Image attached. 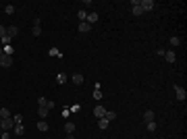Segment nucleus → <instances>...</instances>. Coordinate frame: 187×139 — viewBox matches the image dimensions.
<instances>
[{"mask_svg": "<svg viewBox=\"0 0 187 139\" xmlns=\"http://www.w3.org/2000/svg\"><path fill=\"white\" fill-rule=\"evenodd\" d=\"M0 123H2V116H0Z\"/></svg>", "mask_w": 187, "mask_h": 139, "instance_id": "nucleus-34", "label": "nucleus"}, {"mask_svg": "<svg viewBox=\"0 0 187 139\" xmlns=\"http://www.w3.org/2000/svg\"><path fill=\"white\" fill-rule=\"evenodd\" d=\"M143 121H145V123L154 121V112H152V110H145V112H143Z\"/></svg>", "mask_w": 187, "mask_h": 139, "instance_id": "nucleus-16", "label": "nucleus"}, {"mask_svg": "<svg viewBox=\"0 0 187 139\" xmlns=\"http://www.w3.org/2000/svg\"><path fill=\"white\" fill-rule=\"evenodd\" d=\"M0 108H2V106H0Z\"/></svg>", "mask_w": 187, "mask_h": 139, "instance_id": "nucleus-35", "label": "nucleus"}, {"mask_svg": "<svg viewBox=\"0 0 187 139\" xmlns=\"http://www.w3.org/2000/svg\"><path fill=\"white\" fill-rule=\"evenodd\" d=\"M104 116H106V118H108V121H114V118H117V114H114V112H106V114H104Z\"/></svg>", "mask_w": 187, "mask_h": 139, "instance_id": "nucleus-28", "label": "nucleus"}, {"mask_svg": "<svg viewBox=\"0 0 187 139\" xmlns=\"http://www.w3.org/2000/svg\"><path fill=\"white\" fill-rule=\"evenodd\" d=\"M77 29H79V31H81V33H88V31H92V25H90V23H88V21H81V23H79V27H77Z\"/></svg>", "mask_w": 187, "mask_h": 139, "instance_id": "nucleus-5", "label": "nucleus"}, {"mask_svg": "<svg viewBox=\"0 0 187 139\" xmlns=\"http://www.w3.org/2000/svg\"><path fill=\"white\" fill-rule=\"evenodd\" d=\"M4 35H6V27H4V25H0V40H2Z\"/></svg>", "mask_w": 187, "mask_h": 139, "instance_id": "nucleus-31", "label": "nucleus"}, {"mask_svg": "<svg viewBox=\"0 0 187 139\" xmlns=\"http://www.w3.org/2000/svg\"><path fill=\"white\" fill-rule=\"evenodd\" d=\"M85 21H88L90 25L96 23V21H98V13H88V19H85Z\"/></svg>", "mask_w": 187, "mask_h": 139, "instance_id": "nucleus-15", "label": "nucleus"}, {"mask_svg": "<svg viewBox=\"0 0 187 139\" xmlns=\"http://www.w3.org/2000/svg\"><path fill=\"white\" fill-rule=\"evenodd\" d=\"M4 10H6V15H13V13H15V6H13V4H6Z\"/></svg>", "mask_w": 187, "mask_h": 139, "instance_id": "nucleus-25", "label": "nucleus"}, {"mask_svg": "<svg viewBox=\"0 0 187 139\" xmlns=\"http://www.w3.org/2000/svg\"><path fill=\"white\" fill-rule=\"evenodd\" d=\"M148 131H156V123H154V121L148 123Z\"/></svg>", "mask_w": 187, "mask_h": 139, "instance_id": "nucleus-29", "label": "nucleus"}, {"mask_svg": "<svg viewBox=\"0 0 187 139\" xmlns=\"http://www.w3.org/2000/svg\"><path fill=\"white\" fill-rule=\"evenodd\" d=\"M67 139H75V135L73 133H67Z\"/></svg>", "mask_w": 187, "mask_h": 139, "instance_id": "nucleus-33", "label": "nucleus"}, {"mask_svg": "<svg viewBox=\"0 0 187 139\" xmlns=\"http://www.w3.org/2000/svg\"><path fill=\"white\" fill-rule=\"evenodd\" d=\"M79 19H81V21H85V19H88V13H85V8H81V10H79Z\"/></svg>", "mask_w": 187, "mask_h": 139, "instance_id": "nucleus-26", "label": "nucleus"}, {"mask_svg": "<svg viewBox=\"0 0 187 139\" xmlns=\"http://www.w3.org/2000/svg\"><path fill=\"white\" fill-rule=\"evenodd\" d=\"M13 123H15V125H21V123H23V116H21V114H15V116H13Z\"/></svg>", "mask_w": 187, "mask_h": 139, "instance_id": "nucleus-23", "label": "nucleus"}, {"mask_svg": "<svg viewBox=\"0 0 187 139\" xmlns=\"http://www.w3.org/2000/svg\"><path fill=\"white\" fill-rule=\"evenodd\" d=\"M171 44H173V46H179V44H181V40H179L177 35H173V38H171Z\"/></svg>", "mask_w": 187, "mask_h": 139, "instance_id": "nucleus-27", "label": "nucleus"}, {"mask_svg": "<svg viewBox=\"0 0 187 139\" xmlns=\"http://www.w3.org/2000/svg\"><path fill=\"white\" fill-rule=\"evenodd\" d=\"M50 56H58V58H62V54H60L58 48H50Z\"/></svg>", "mask_w": 187, "mask_h": 139, "instance_id": "nucleus-21", "label": "nucleus"}, {"mask_svg": "<svg viewBox=\"0 0 187 139\" xmlns=\"http://www.w3.org/2000/svg\"><path fill=\"white\" fill-rule=\"evenodd\" d=\"M33 35H36V38H40V35H42V27H40V19H36V21H33Z\"/></svg>", "mask_w": 187, "mask_h": 139, "instance_id": "nucleus-7", "label": "nucleus"}, {"mask_svg": "<svg viewBox=\"0 0 187 139\" xmlns=\"http://www.w3.org/2000/svg\"><path fill=\"white\" fill-rule=\"evenodd\" d=\"M38 114H40V118H46L48 116V108L46 106H40V108H38Z\"/></svg>", "mask_w": 187, "mask_h": 139, "instance_id": "nucleus-18", "label": "nucleus"}, {"mask_svg": "<svg viewBox=\"0 0 187 139\" xmlns=\"http://www.w3.org/2000/svg\"><path fill=\"white\" fill-rule=\"evenodd\" d=\"M73 83H75V85H81V83H83V75H81V73H75V75H73Z\"/></svg>", "mask_w": 187, "mask_h": 139, "instance_id": "nucleus-11", "label": "nucleus"}, {"mask_svg": "<svg viewBox=\"0 0 187 139\" xmlns=\"http://www.w3.org/2000/svg\"><path fill=\"white\" fill-rule=\"evenodd\" d=\"M56 81H58V83H67V75H65V73H58V75H56Z\"/></svg>", "mask_w": 187, "mask_h": 139, "instance_id": "nucleus-22", "label": "nucleus"}, {"mask_svg": "<svg viewBox=\"0 0 187 139\" xmlns=\"http://www.w3.org/2000/svg\"><path fill=\"white\" fill-rule=\"evenodd\" d=\"M175 93H177V100H179V102H183V100L187 98V92L181 87V85H175Z\"/></svg>", "mask_w": 187, "mask_h": 139, "instance_id": "nucleus-3", "label": "nucleus"}, {"mask_svg": "<svg viewBox=\"0 0 187 139\" xmlns=\"http://www.w3.org/2000/svg\"><path fill=\"white\" fill-rule=\"evenodd\" d=\"M108 125H110V121H108L106 116H102V118H98V127H100V129H106Z\"/></svg>", "mask_w": 187, "mask_h": 139, "instance_id": "nucleus-9", "label": "nucleus"}, {"mask_svg": "<svg viewBox=\"0 0 187 139\" xmlns=\"http://www.w3.org/2000/svg\"><path fill=\"white\" fill-rule=\"evenodd\" d=\"M94 114H96V116H98V118H102V116H104V114H106V110H104V108H102V106H96V108H94Z\"/></svg>", "mask_w": 187, "mask_h": 139, "instance_id": "nucleus-12", "label": "nucleus"}, {"mask_svg": "<svg viewBox=\"0 0 187 139\" xmlns=\"http://www.w3.org/2000/svg\"><path fill=\"white\" fill-rule=\"evenodd\" d=\"M164 58H166V62H175L177 60V54L173 50H168V52H164Z\"/></svg>", "mask_w": 187, "mask_h": 139, "instance_id": "nucleus-8", "label": "nucleus"}, {"mask_svg": "<svg viewBox=\"0 0 187 139\" xmlns=\"http://www.w3.org/2000/svg\"><path fill=\"white\" fill-rule=\"evenodd\" d=\"M102 95H104V93H102V89H100V83H98V85H96V89H94V98H96V100H102Z\"/></svg>", "mask_w": 187, "mask_h": 139, "instance_id": "nucleus-17", "label": "nucleus"}, {"mask_svg": "<svg viewBox=\"0 0 187 139\" xmlns=\"http://www.w3.org/2000/svg\"><path fill=\"white\" fill-rule=\"evenodd\" d=\"M0 116H2V118H10V110L2 106V108H0Z\"/></svg>", "mask_w": 187, "mask_h": 139, "instance_id": "nucleus-20", "label": "nucleus"}, {"mask_svg": "<svg viewBox=\"0 0 187 139\" xmlns=\"http://www.w3.org/2000/svg\"><path fill=\"white\" fill-rule=\"evenodd\" d=\"M140 6H141V10H154L156 8V2L154 0H141Z\"/></svg>", "mask_w": 187, "mask_h": 139, "instance_id": "nucleus-2", "label": "nucleus"}, {"mask_svg": "<svg viewBox=\"0 0 187 139\" xmlns=\"http://www.w3.org/2000/svg\"><path fill=\"white\" fill-rule=\"evenodd\" d=\"M141 2V0H140ZM131 10H133V17H140L141 13H143V10H141V6L140 4H131Z\"/></svg>", "mask_w": 187, "mask_h": 139, "instance_id": "nucleus-10", "label": "nucleus"}, {"mask_svg": "<svg viewBox=\"0 0 187 139\" xmlns=\"http://www.w3.org/2000/svg\"><path fill=\"white\" fill-rule=\"evenodd\" d=\"M38 131H42V133H46V131H48V123L44 121V118L38 123Z\"/></svg>", "mask_w": 187, "mask_h": 139, "instance_id": "nucleus-14", "label": "nucleus"}, {"mask_svg": "<svg viewBox=\"0 0 187 139\" xmlns=\"http://www.w3.org/2000/svg\"><path fill=\"white\" fill-rule=\"evenodd\" d=\"M0 139H10V135H8V131H2V135H0Z\"/></svg>", "mask_w": 187, "mask_h": 139, "instance_id": "nucleus-32", "label": "nucleus"}, {"mask_svg": "<svg viewBox=\"0 0 187 139\" xmlns=\"http://www.w3.org/2000/svg\"><path fill=\"white\" fill-rule=\"evenodd\" d=\"M0 64H2L4 69H8V67L13 64V58H10L8 54H2V56H0Z\"/></svg>", "mask_w": 187, "mask_h": 139, "instance_id": "nucleus-4", "label": "nucleus"}, {"mask_svg": "<svg viewBox=\"0 0 187 139\" xmlns=\"http://www.w3.org/2000/svg\"><path fill=\"white\" fill-rule=\"evenodd\" d=\"M65 131H67V133H73V131H75V123H71V121L65 123Z\"/></svg>", "mask_w": 187, "mask_h": 139, "instance_id": "nucleus-19", "label": "nucleus"}, {"mask_svg": "<svg viewBox=\"0 0 187 139\" xmlns=\"http://www.w3.org/2000/svg\"><path fill=\"white\" fill-rule=\"evenodd\" d=\"M13 129H15V135H19V137L25 135V127H23V125H15Z\"/></svg>", "mask_w": 187, "mask_h": 139, "instance_id": "nucleus-13", "label": "nucleus"}, {"mask_svg": "<svg viewBox=\"0 0 187 139\" xmlns=\"http://www.w3.org/2000/svg\"><path fill=\"white\" fill-rule=\"evenodd\" d=\"M2 50H4V54H8V56L13 54V46H4V48H2Z\"/></svg>", "mask_w": 187, "mask_h": 139, "instance_id": "nucleus-30", "label": "nucleus"}, {"mask_svg": "<svg viewBox=\"0 0 187 139\" xmlns=\"http://www.w3.org/2000/svg\"><path fill=\"white\" fill-rule=\"evenodd\" d=\"M38 104H40V106H46V108H48V100L44 98V95H40V98H38Z\"/></svg>", "mask_w": 187, "mask_h": 139, "instance_id": "nucleus-24", "label": "nucleus"}, {"mask_svg": "<svg viewBox=\"0 0 187 139\" xmlns=\"http://www.w3.org/2000/svg\"><path fill=\"white\" fill-rule=\"evenodd\" d=\"M13 127H15L13 116H10V118H2V123H0V129H2V131H10Z\"/></svg>", "mask_w": 187, "mask_h": 139, "instance_id": "nucleus-1", "label": "nucleus"}, {"mask_svg": "<svg viewBox=\"0 0 187 139\" xmlns=\"http://www.w3.org/2000/svg\"><path fill=\"white\" fill-rule=\"evenodd\" d=\"M17 33H19V29H17V25H10V27H6V35H8L10 40H13V38H15Z\"/></svg>", "mask_w": 187, "mask_h": 139, "instance_id": "nucleus-6", "label": "nucleus"}]
</instances>
